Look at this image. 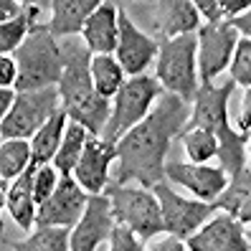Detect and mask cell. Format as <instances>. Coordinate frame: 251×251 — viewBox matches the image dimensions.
<instances>
[{"mask_svg":"<svg viewBox=\"0 0 251 251\" xmlns=\"http://www.w3.org/2000/svg\"><path fill=\"white\" fill-rule=\"evenodd\" d=\"M190 104L170 92H162L145 120L132 127L117 142V170L112 183L129 185L137 180L142 188L165 183V165L173 140L180 137L190 120Z\"/></svg>","mask_w":251,"mask_h":251,"instance_id":"obj_1","label":"cell"},{"mask_svg":"<svg viewBox=\"0 0 251 251\" xmlns=\"http://www.w3.org/2000/svg\"><path fill=\"white\" fill-rule=\"evenodd\" d=\"M64 56V76L58 81V94H61V109L69 114L71 122H79L89 129V135L101 137L107 122H109V99H104L92 79V51L86 43L76 38H64L61 43Z\"/></svg>","mask_w":251,"mask_h":251,"instance_id":"obj_2","label":"cell"},{"mask_svg":"<svg viewBox=\"0 0 251 251\" xmlns=\"http://www.w3.org/2000/svg\"><path fill=\"white\" fill-rule=\"evenodd\" d=\"M236 89L231 76H226L218 86L216 84H201V89L193 99V112L183 132L188 129H211L218 137V162L231 178L233 173H239L246 165V145L249 135H241L236 127H231L228 120V99ZM180 132V135H183Z\"/></svg>","mask_w":251,"mask_h":251,"instance_id":"obj_3","label":"cell"},{"mask_svg":"<svg viewBox=\"0 0 251 251\" xmlns=\"http://www.w3.org/2000/svg\"><path fill=\"white\" fill-rule=\"evenodd\" d=\"M18 64V81L16 92H38L58 86L64 76V56L61 43L49 31V25H36L23 46L13 53Z\"/></svg>","mask_w":251,"mask_h":251,"instance_id":"obj_4","label":"cell"},{"mask_svg":"<svg viewBox=\"0 0 251 251\" xmlns=\"http://www.w3.org/2000/svg\"><path fill=\"white\" fill-rule=\"evenodd\" d=\"M155 79L165 92L193 101L201 79H198V33H188L173 41H162L155 61Z\"/></svg>","mask_w":251,"mask_h":251,"instance_id":"obj_5","label":"cell"},{"mask_svg":"<svg viewBox=\"0 0 251 251\" xmlns=\"http://www.w3.org/2000/svg\"><path fill=\"white\" fill-rule=\"evenodd\" d=\"M104 196L112 203L114 224L127 226L132 233L142 241H152L165 231L162 224V208L160 201L150 188L142 185H117L109 183Z\"/></svg>","mask_w":251,"mask_h":251,"instance_id":"obj_6","label":"cell"},{"mask_svg":"<svg viewBox=\"0 0 251 251\" xmlns=\"http://www.w3.org/2000/svg\"><path fill=\"white\" fill-rule=\"evenodd\" d=\"M165 92L160 86V81L150 74H142V76H129L122 89L114 94L112 101V114H109V122L101 132V140H107L112 145L120 142L132 127H137L150 109L155 107V101L160 99V94Z\"/></svg>","mask_w":251,"mask_h":251,"instance_id":"obj_7","label":"cell"},{"mask_svg":"<svg viewBox=\"0 0 251 251\" xmlns=\"http://www.w3.org/2000/svg\"><path fill=\"white\" fill-rule=\"evenodd\" d=\"M58 109H61L58 86L38 89V92H18L13 109L0 120V137L3 140H31Z\"/></svg>","mask_w":251,"mask_h":251,"instance_id":"obj_8","label":"cell"},{"mask_svg":"<svg viewBox=\"0 0 251 251\" xmlns=\"http://www.w3.org/2000/svg\"><path fill=\"white\" fill-rule=\"evenodd\" d=\"M152 193L160 201L162 208V224L170 236L180 241H188L203 224L216 216V203H203V201H190L185 196H180L178 190H173L168 183H157L152 188Z\"/></svg>","mask_w":251,"mask_h":251,"instance_id":"obj_9","label":"cell"},{"mask_svg":"<svg viewBox=\"0 0 251 251\" xmlns=\"http://www.w3.org/2000/svg\"><path fill=\"white\" fill-rule=\"evenodd\" d=\"M241 33L231 23H205L198 28V79L201 84H213L231 61Z\"/></svg>","mask_w":251,"mask_h":251,"instance_id":"obj_10","label":"cell"},{"mask_svg":"<svg viewBox=\"0 0 251 251\" xmlns=\"http://www.w3.org/2000/svg\"><path fill=\"white\" fill-rule=\"evenodd\" d=\"M89 198L74 175H61L56 190L38 205L36 228H74L86 213Z\"/></svg>","mask_w":251,"mask_h":251,"instance_id":"obj_11","label":"cell"},{"mask_svg":"<svg viewBox=\"0 0 251 251\" xmlns=\"http://www.w3.org/2000/svg\"><path fill=\"white\" fill-rule=\"evenodd\" d=\"M157 51H160V43L152 36L142 33L140 28L129 21L127 10L120 5V38H117L114 58L125 69L127 79L129 76H142V74L157 61Z\"/></svg>","mask_w":251,"mask_h":251,"instance_id":"obj_12","label":"cell"},{"mask_svg":"<svg viewBox=\"0 0 251 251\" xmlns=\"http://www.w3.org/2000/svg\"><path fill=\"white\" fill-rule=\"evenodd\" d=\"M165 178L190 190L196 201L203 203H216V198L228 185V175L221 165L213 168V165H196V162H178V160H170L165 165Z\"/></svg>","mask_w":251,"mask_h":251,"instance_id":"obj_13","label":"cell"},{"mask_svg":"<svg viewBox=\"0 0 251 251\" xmlns=\"http://www.w3.org/2000/svg\"><path fill=\"white\" fill-rule=\"evenodd\" d=\"M112 228H114V216H112L109 198L104 193L92 196L89 205H86V213L71 228L69 251H97L101 244H109Z\"/></svg>","mask_w":251,"mask_h":251,"instance_id":"obj_14","label":"cell"},{"mask_svg":"<svg viewBox=\"0 0 251 251\" xmlns=\"http://www.w3.org/2000/svg\"><path fill=\"white\" fill-rule=\"evenodd\" d=\"M188 251H251L244 224L231 213H216L185 241Z\"/></svg>","mask_w":251,"mask_h":251,"instance_id":"obj_15","label":"cell"},{"mask_svg":"<svg viewBox=\"0 0 251 251\" xmlns=\"http://www.w3.org/2000/svg\"><path fill=\"white\" fill-rule=\"evenodd\" d=\"M150 25L155 33L152 38L157 43L173 41L188 33H198L201 13L196 3H190V0H160V3H152Z\"/></svg>","mask_w":251,"mask_h":251,"instance_id":"obj_16","label":"cell"},{"mask_svg":"<svg viewBox=\"0 0 251 251\" xmlns=\"http://www.w3.org/2000/svg\"><path fill=\"white\" fill-rule=\"evenodd\" d=\"M114 160H117V145L92 135L84 147V155L79 160L76 170H74V178L89 196H101L107 190V185L112 183L109 168Z\"/></svg>","mask_w":251,"mask_h":251,"instance_id":"obj_17","label":"cell"},{"mask_svg":"<svg viewBox=\"0 0 251 251\" xmlns=\"http://www.w3.org/2000/svg\"><path fill=\"white\" fill-rule=\"evenodd\" d=\"M36 165L28 168L21 178H16L10 185H0V201L3 208L10 213V218L16 221V226L21 231H33L36 228V213H38V203H36V193H33V175H36Z\"/></svg>","mask_w":251,"mask_h":251,"instance_id":"obj_18","label":"cell"},{"mask_svg":"<svg viewBox=\"0 0 251 251\" xmlns=\"http://www.w3.org/2000/svg\"><path fill=\"white\" fill-rule=\"evenodd\" d=\"M117 38H120V5L99 3V8L84 25L81 41L92 51V56H114Z\"/></svg>","mask_w":251,"mask_h":251,"instance_id":"obj_19","label":"cell"},{"mask_svg":"<svg viewBox=\"0 0 251 251\" xmlns=\"http://www.w3.org/2000/svg\"><path fill=\"white\" fill-rule=\"evenodd\" d=\"M51 21L46 23L56 38H76L81 36L86 21L99 8V0H51Z\"/></svg>","mask_w":251,"mask_h":251,"instance_id":"obj_20","label":"cell"},{"mask_svg":"<svg viewBox=\"0 0 251 251\" xmlns=\"http://www.w3.org/2000/svg\"><path fill=\"white\" fill-rule=\"evenodd\" d=\"M216 208L231 213L239 224H251V168L244 165L228 178L226 190L216 198Z\"/></svg>","mask_w":251,"mask_h":251,"instance_id":"obj_21","label":"cell"},{"mask_svg":"<svg viewBox=\"0 0 251 251\" xmlns=\"http://www.w3.org/2000/svg\"><path fill=\"white\" fill-rule=\"evenodd\" d=\"M66 125H69V114L64 109H58L51 120L31 137V150H33V162L31 165H36V168L51 165L56 152H58V147H61Z\"/></svg>","mask_w":251,"mask_h":251,"instance_id":"obj_22","label":"cell"},{"mask_svg":"<svg viewBox=\"0 0 251 251\" xmlns=\"http://www.w3.org/2000/svg\"><path fill=\"white\" fill-rule=\"evenodd\" d=\"M43 8H46V3H25L23 13L18 18H13L8 23H0V51H3V56L16 53L23 46V41L28 38V33L38 25L36 21H38Z\"/></svg>","mask_w":251,"mask_h":251,"instance_id":"obj_23","label":"cell"},{"mask_svg":"<svg viewBox=\"0 0 251 251\" xmlns=\"http://www.w3.org/2000/svg\"><path fill=\"white\" fill-rule=\"evenodd\" d=\"M89 129H86L84 125L79 122H71L66 125V132H64V140H61V147H58V152L53 157L51 165L61 173V175H74V170H76L79 160L84 155V147L86 142H89Z\"/></svg>","mask_w":251,"mask_h":251,"instance_id":"obj_24","label":"cell"},{"mask_svg":"<svg viewBox=\"0 0 251 251\" xmlns=\"http://www.w3.org/2000/svg\"><path fill=\"white\" fill-rule=\"evenodd\" d=\"M31 140H3L0 145V185H10L31 168Z\"/></svg>","mask_w":251,"mask_h":251,"instance_id":"obj_25","label":"cell"},{"mask_svg":"<svg viewBox=\"0 0 251 251\" xmlns=\"http://www.w3.org/2000/svg\"><path fill=\"white\" fill-rule=\"evenodd\" d=\"M69 241L71 228H33L23 241L3 239V246L10 251H69Z\"/></svg>","mask_w":251,"mask_h":251,"instance_id":"obj_26","label":"cell"},{"mask_svg":"<svg viewBox=\"0 0 251 251\" xmlns=\"http://www.w3.org/2000/svg\"><path fill=\"white\" fill-rule=\"evenodd\" d=\"M92 79L101 97L114 99V94L127 81V74L114 56H92Z\"/></svg>","mask_w":251,"mask_h":251,"instance_id":"obj_27","label":"cell"},{"mask_svg":"<svg viewBox=\"0 0 251 251\" xmlns=\"http://www.w3.org/2000/svg\"><path fill=\"white\" fill-rule=\"evenodd\" d=\"M185 147V155L190 162H196V165H208L211 157H218V137L213 135L211 129H188L178 137Z\"/></svg>","mask_w":251,"mask_h":251,"instance_id":"obj_28","label":"cell"},{"mask_svg":"<svg viewBox=\"0 0 251 251\" xmlns=\"http://www.w3.org/2000/svg\"><path fill=\"white\" fill-rule=\"evenodd\" d=\"M228 76L233 79L236 86H251V38H239V46H236L233 61L228 66Z\"/></svg>","mask_w":251,"mask_h":251,"instance_id":"obj_29","label":"cell"},{"mask_svg":"<svg viewBox=\"0 0 251 251\" xmlns=\"http://www.w3.org/2000/svg\"><path fill=\"white\" fill-rule=\"evenodd\" d=\"M58 180H61V173H58L53 165H41L36 170V175H33V193H36V203L38 205L56 190Z\"/></svg>","mask_w":251,"mask_h":251,"instance_id":"obj_30","label":"cell"},{"mask_svg":"<svg viewBox=\"0 0 251 251\" xmlns=\"http://www.w3.org/2000/svg\"><path fill=\"white\" fill-rule=\"evenodd\" d=\"M109 251H145V241L137 239L127 226L114 224L112 236H109Z\"/></svg>","mask_w":251,"mask_h":251,"instance_id":"obj_31","label":"cell"},{"mask_svg":"<svg viewBox=\"0 0 251 251\" xmlns=\"http://www.w3.org/2000/svg\"><path fill=\"white\" fill-rule=\"evenodd\" d=\"M18 81V64L13 56H0V86L3 89H16Z\"/></svg>","mask_w":251,"mask_h":251,"instance_id":"obj_32","label":"cell"},{"mask_svg":"<svg viewBox=\"0 0 251 251\" xmlns=\"http://www.w3.org/2000/svg\"><path fill=\"white\" fill-rule=\"evenodd\" d=\"M236 129H239L241 135L251 137V86L244 89L241 107H239V114H236Z\"/></svg>","mask_w":251,"mask_h":251,"instance_id":"obj_33","label":"cell"},{"mask_svg":"<svg viewBox=\"0 0 251 251\" xmlns=\"http://www.w3.org/2000/svg\"><path fill=\"white\" fill-rule=\"evenodd\" d=\"M145 251H188L185 241L175 239V236H157V239H152L150 244L145 246Z\"/></svg>","mask_w":251,"mask_h":251,"instance_id":"obj_34","label":"cell"},{"mask_svg":"<svg viewBox=\"0 0 251 251\" xmlns=\"http://www.w3.org/2000/svg\"><path fill=\"white\" fill-rule=\"evenodd\" d=\"M23 5L25 3H18V0H3V3H0V23H8L13 18H18L23 13Z\"/></svg>","mask_w":251,"mask_h":251,"instance_id":"obj_35","label":"cell"},{"mask_svg":"<svg viewBox=\"0 0 251 251\" xmlns=\"http://www.w3.org/2000/svg\"><path fill=\"white\" fill-rule=\"evenodd\" d=\"M231 25L236 28V31H239L244 38H251V8L244 13V16H239L236 21H231Z\"/></svg>","mask_w":251,"mask_h":251,"instance_id":"obj_36","label":"cell"},{"mask_svg":"<svg viewBox=\"0 0 251 251\" xmlns=\"http://www.w3.org/2000/svg\"><path fill=\"white\" fill-rule=\"evenodd\" d=\"M16 97H18L16 89H0V114H3V117L13 109V104H16Z\"/></svg>","mask_w":251,"mask_h":251,"instance_id":"obj_37","label":"cell"},{"mask_svg":"<svg viewBox=\"0 0 251 251\" xmlns=\"http://www.w3.org/2000/svg\"><path fill=\"white\" fill-rule=\"evenodd\" d=\"M246 165L251 168V140H249V145H246Z\"/></svg>","mask_w":251,"mask_h":251,"instance_id":"obj_38","label":"cell"},{"mask_svg":"<svg viewBox=\"0 0 251 251\" xmlns=\"http://www.w3.org/2000/svg\"><path fill=\"white\" fill-rule=\"evenodd\" d=\"M246 239H249V244H251V231H246Z\"/></svg>","mask_w":251,"mask_h":251,"instance_id":"obj_39","label":"cell"}]
</instances>
